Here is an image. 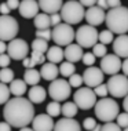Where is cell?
Returning a JSON list of instances; mask_svg holds the SVG:
<instances>
[{"label":"cell","mask_w":128,"mask_h":131,"mask_svg":"<svg viewBox=\"0 0 128 131\" xmlns=\"http://www.w3.org/2000/svg\"><path fill=\"white\" fill-rule=\"evenodd\" d=\"M45 57L43 52H39V51H32L30 54V65L32 68H34L36 65H43V63H45Z\"/></svg>","instance_id":"4dcf8cb0"},{"label":"cell","mask_w":128,"mask_h":131,"mask_svg":"<svg viewBox=\"0 0 128 131\" xmlns=\"http://www.w3.org/2000/svg\"><path fill=\"white\" fill-rule=\"evenodd\" d=\"M18 10H19L21 17L30 19V18H34L39 14L40 6H39V2H36V0H21Z\"/></svg>","instance_id":"2e32d148"},{"label":"cell","mask_w":128,"mask_h":131,"mask_svg":"<svg viewBox=\"0 0 128 131\" xmlns=\"http://www.w3.org/2000/svg\"><path fill=\"white\" fill-rule=\"evenodd\" d=\"M14 80V70L10 68H2L0 69V81L2 83H11Z\"/></svg>","instance_id":"1f68e13d"},{"label":"cell","mask_w":128,"mask_h":131,"mask_svg":"<svg viewBox=\"0 0 128 131\" xmlns=\"http://www.w3.org/2000/svg\"><path fill=\"white\" fill-rule=\"evenodd\" d=\"M19 32L17 19L11 15H0V40L11 41Z\"/></svg>","instance_id":"30bf717a"},{"label":"cell","mask_w":128,"mask_h":131,"mask_svg":"<svg viewBox=\"0 0 128 131\" xmlns=\"http://www.w3.org/2000/svg\"><path fill=\"white\" fill-rule=\"evenodd\" d=\"M19 131H34L33 128H30V127H22V128H19Z\"/></svg>","instance_id":"11a10c76"},{"label":"cell","mask_w":128,"mask_h":131,"mask_svg":"<svg viewBox=\"0 0 128 131\" xmlns=\"http://www.w3.org/2000/svg\"><path fill=\"white\" fill-rule=\"evenodd\" d=\"M10 11H11V10L7 6V3H2V4H0V13H2V15H8Z\"/></svg>","instance_id":"bcb514c9"},{"label":"cell","mask_w":128,"mask_h":131,"mask_svg":"<svg viewBox=\"0 0 128 131\" xmlns=\"http://www.w3.org/2000/svg\"><path fill=\"white\" fill-rule=\"evenodd\" d=\"M7 6L10 7V10H17L19 7V4H21V2L19 0H7Z\"/></svg>","instance_id":"f6af8a7d"},{"label":"cell","mask_w":128,"mask_h":131,"mask_svg":"<svg viewBox=\"0 0 128 131\" xmlns=\"http://www.w3.org/2000/svg\"><path fill=\"white\" fill-rule=\"evenodd\" d=\"M123 66V61L119 55L116 54H106L103 58H101V69L105 75L113 76L121 70Z\"/></svg>","instance_id":"7c38bea8"},{"label":"cell","mask_w":128,"mask_h":131,"mask_svg":"<svg viewBox=\"0 0 128 131\" xmlns=\"http://www.w3.org/2000/svg\"><path fill=\"white\" fill-rule=\"evenodd\" d=\"M26 81L21 80V79H14L11 83H10V91H11L13 95L15 97H22V95L26 93Z\"/></svg>","instance_id":"cb8c5ba5"},{"label":"cell","mask_w":128,"mask_h":131,"mask_svg":"<svg viewBox=\"0 0 128 131\" xmlns=\"http://www.w3.org/2000/svg\"><path fill=\"white\" fill-rule=\"evenodd\" d=\"M55 123L52 120V116L48 113H41V115L34 116L32 122V128L34 131H54Z\"/></svg>","instance_id":"5bb4252c"},{"label":"cell","mask_w":128,"mask_h":131,"mask_svg":"<svg viewBox=\"0 0 128 131\" xmlns=\"http://www.w3.org/2000/svg\"><path fill=\"white\" fill-rule=\"evenodd\" d=\"M95 109V116H97L98 120L101 122H113V120L117 119V116L120 115V106L116 102V100L112 98H101L98 100L97 105L94 106Z\"/></svg>","instance_id":"3957f363"},{"label":"cell","mask_w":128,"mask_h":131,"mask_svg":"<svg viewBox=\"0 0 128 131\" xmlns=\"http://www.w3.org/2000/svg\"><path fill=\"white\" fill-rule=\"evenodd\" d=\"M10 94H11L10 87L7 86L6 83H2V81H0V105H4L6 102L10 100Z\"/></svg>","instance_id":"d6a6232c"},{"label":"cell","mask_w":128,"mask_h":131,"mask_svg":"<svg viewBox=\"0 0 128 131\" xmlns=\"http://www.w3.org/2000/svg\"><path fill=\"white\" fill-rule=\"evenodd\" d=\"M108 4H109V10L116 8V7L121 6V0H108Z\"/></svg>","instance_id":"7dc6e473"},{"label":"cell","mask_w":128,"mask_h":131,"mask_svg":"<svg viewBox=\"0 0 128 131\" xmlns=\"http://www.w3.org/2000/svg\"><path fill=\"white\" fill-rule=\"evenodd\" d=\"M121 70L124 72V75L128 76V58H125L123 61V66H121Z\"/></svg>","instance_id":"816d5d0a"},{"label":"cell","mask_w":128,"mask_h":131,"mask_svg":"<svg viewBox=\"0 0 128 131\" xmlns=\"http://www.w3.org/2000/svg\"><path fill=\"white\" fill-rule=\"evenodd\" d=\"M11 57L8 54H0V68H7L10 65Z\"/></svg>","instance_id":"7bdbcfd3"},{"label":"cell","mask_w":128,"mask_h":131,"mask_svg":"<svg viewBox=\"0 0 128 131\" xmlns=\"http://www.w3.org/2000/svg\"><path fill=\"white\" fill-rule=\"evenodd\" d=\"M99 40V32L95 29V26L91 25H81L76 32V41L81 47L90 48L94 47Z\"/></svg>","instance_id":"52a82bcc"},{"label":"cell","mask_w":128,"mask_h":131,"mask_svg":"<svg viewBox=\"0 0 128 131\" xmlns=\"http://www.w3.org/2000/svg\"><path fill=\"white\" fill-rule=\"evenodd\" d=\"M105 19H106V13L101 7L92 6L88 10H85V21L88 22V25L98 26L101 24H103Z\"/></svg>","instance_id":"9a60e30c"},{"label":"cell","mask_w":128,"mask_h":131,"mask_svg":"<svg viewBox=\"0 0 128 131\" xmlns=\"http://www.w3.org/2000/svg\"><path fill=\"white\" fill-rule=\"evenodd\" d=\"M123 131H128V127H127V128H124V130H123Z\"/></svg>","instance_id":"6f0895ef"},{"label":"cell","mask_w":128,"mask_h":131,"mask_svg":"<svg viewBox=\"0 0 128 131\" xmlns=\"http://www.w3.org/2000/svg\"><path fill=\"white\" fill-rule=\"evenodd\" d=\"M97 2H98V0H80L81 4H83L84 7H88V8L92 7V6H95V4H97Z\"/></svg>","instance_id":"c3c4849f"},{"label":"cell","mask_w":128,"mask_h":131,"mask_svg":"<svg viewBox=\"0 0 128 131\" xmlns=\"http://www.w3.org/2000/svg\"><path fill=\"white\" fill-rule=\"evenodd\" d=\"M50 17H51V25L52 26H56V25H59V24H62V17L59 13L51 14Z\"/></svg>","instance_id":"ee69618b"},{"label":"cell","mask_w":128,"mask_h":131,"mask_svg":"<svg viewBox=\"0 0 128 131\" xmlns=\"http://www.w3.org/2000/svg\"><path fill=\"white\" fill-rule=\"evenodd\" d=\"M72 94V86L65 79H55L48 86V95L54 101H66Z\"/></svg>","instance_id":"9c48e42d"},{"label":"cell","mask_w":128,"mask_h":131,"mask_svg":"<svg viewBox=\"0 0 128 131\" xmlns=\"http://www.w3.org/2000/svg\"><path fill=\"white\" fill-rule=\"evenodd\" d=\"M123 108H124V111L128 113V95L124 97V100H123Z\"/></svg>","instance_id":"db71d44e"},{"label":"cell","mask_w":128,"mask_h":131,"mask_svg":"<svg viewBox=\"0 0 128 131\" xmlns=\"http://www.w3.org/2000/svg\"><path fill=\"white\" fill-rule=\"evenodd\" d=\"M3 116L6 122L11 124V127H15V128L26 127L34 119L33 102H30L29 98L26 100L24 97L11 98L4 104Z\"/></svg>","instance_id":"6da1fadb"},{"label":"cell","mask_w":128,"mask_h":131,"mask_svg":"<svg viewBox=\"0 0 128 131\" xmlns=\"http://www.w3.org/2000/svg\"><path fill=\"white\" fill-rule=\"evenodd\" d=\"M45 57H47L48 62L59 63V62H62L63 58H65V50H62L61 46H52V47L48 48Z\"/></svg>","instance_id":"603a6c76"},{"label":"cell","mask_w":128,"mask_h":131,"mask_svg":"<svg viewBox=\"0 0 128 131\" xmlns=\"http://www.w3.org/2000/svg\"><path fill=\"white\" fill-rule=\"evenodd\" d=\"M76 39V32L72 28V25L66 22H62L59 25L54 26L52 29V40L56 46H69Z\"/></svg>","instance_id":"8992f818"},{"label":"cell","mask_w":128,"mask_h":131,"mask_svg":"<svg viewBox=\"0 0 128 131\" xmlns=\"http://www.w3.org/2000/svg\"><path fill=\"white\" fill-rule=\"evenodd\" d=\"M97 124H98L97 120L92 119V117H85L84 122H83V127H84V130H87V131H92Z\"/></svg>","instance_id":"60d3db41"},{"label":"cell","mask_w":128,"mask_h":131,"mask_svg":"<svg viewBox=\"0 0 128 131\" xmlns=\"http://www.w3.org/2000/svg\"><path fill=\"white\" fill-rule=\"evenodd\" d=\"M84 52H83V47H81L80 44H69L66 46L65 48V58L66 61L69 62H79L81 58H83Z\"/></svg>","instance_id":"d6986e66"},{"label":"cell","mask_w":128,"mask_h":131,"mask_svg":"<svg viewBox=\"0 0 128 131\" xmlns=\"http://www.w3.org/2000/svg\"><path fill=\"white\" fill-rule=\"evenodd\" d=\"M33 24L36 26V29H50V26H51V17H50V14L39 13L34 17Z\"/></svg>","instance_id":"484cf974"},{"label":"cell","mask_w":128,"mask_h":131,"mask_svg":"<svg viewBox=\"0 0 128 131\" xmlns=\"http://www.w3.org/2000/svg\"><path fill=\"white\" fill-rule=\"evenodd\" d=\"M101 131H123V128L120 127L117 123H113V122H108L102 126V130Z\"/></svg>","instance_id":"b9f144b4"},{"label":"cell","mask_w":128,"mask_h":131,"mask_svg":"<svg viewBox=\"0 0 128 131\" xmlns=\"http://www.w3.org/2000/svg\"><path fill=\"white\" fill-rule=\"evenodd\" d=\"M7 54L15 61H24L29 54V44L24 39H14L7 46Z\"/></svg>","instance_id":"8fae6325"},{"label":"cell","mask_w":128,"mask_h":131,"mask_svg":"<svg viewBox=\"0 0 128 131\" xmlns=\"http://www.w3.org/2000/svg\"><path fill=\"white\" fill-rule=\"evenodd\" d=\"M101 130H102V124H97V126H95V128L92 130V131H101Z\"/></svg>","instance_id":"9f6ffc18"},{"label":"cell","mask_w":128,"mask_h":131,"mask_svg":"<svg viewBox=\"0 0 128 131\" xmlns=\"http://www.w3.org/2000/svg\"><path fill=\"white\" fill-rule=\"evenodd\" d=\"M61 17L63 22L69 24V25L79 24L83 21V18H85L84 6L77 0H69V2L63 3L61 8Z\"/></svg>","instance_id":"277c9868"},{"label":"cell","mask_w":128,"mask_h":131,"mask_svg":"<svg viewBox=\"0 0 128 131\" xmlns=\"http://www.w3.org/2000/svg\"><path fill=\"white\" fill-rule=\"evenodd\" d=\"M0 131H11V124L7 122H0Z\"/></svg>","instance_id":"f907efd6"},{"label":"cell","mask_w":128,"mask_h":131,"mask_svg":"<svg viewBox=\"0 0 128 131\" xmlns=\"http://www.w3.org/2000/svg\"><path fill=\"white\" fill-rule=\"evenodd\" d=\"M77 112H79V106L76 105V102H65V104L62 105V115L65 116V117H74V116L77 115Z\"/></svg>","instance_id":"4316f807"},{"label":"cell","mask_w":128,"mask_h":131,"mask_svg":"<svg viewBox=\"0 0 128 131\" xmlns=\"http://www.w3.org/2000/svg\"><path fill=\"white\" fill-rule=\"evenodd\" d=\"M36 37L44 39V40H51L52 39V30L50 29H37L36 30Z\"/></svg>","instance_id":"f35d334b"},{"label":"cell","mask_w":128,"mask_h":131,"mask_svg":"<svg viewBox=\"0 0 128 131\" xmlns=\"http://www.w3.org/2000/svg\"><path fill=\"white\" fill-rule=\"evenodd\" d=\"M105 24L109 30L117 35H125L128 32V7L120 6L110 8L106 13Z\"/></svg>","instance_id":"7a4b0ae2"},{"label":"cell","mask_w":128,"mask_h":131,"mask_svg":"<svg viewBox=\"0 0 128 131\" xmlns=\"http://www.w3.org/2000/svg\"><path fill=\"white\" fill-rule=\"evenodd\" d=\"M41 79V75L39 70H36L34 68H30V69H26L24 73V80L26 81L28 86H37L39 81Z\"/></svg>","instance_id":"d4e9b609"},{"label":"cell","mask_w":128,"mask_h":131,"mask_svg":"<svg viewBox=\"0 0 128 131\" xmlns=\"http://www.w3.org/2000/svg\"><path fill=\"white\" fill-rule=\"evenodd\" d=\"M32 50L33 51H39V52H47L48 51V41L44 40V39H40V37H36L33 41H32Z\"/></svg>","instance_id":"83f0119b"},{"label":"cell","mask_w":128,"mask_h":131,"mask_svg":"<svg viewBox=\"0 0 128 131\" xmlns=\"http://www.w3.org/2000/svg\"><path fill=\"white\" fill-rule=\"evenodd\" d=\"M108 90L113 98H124L128 95V76L113 75L108 80Z\"/></svg>","instance_id":"ba28073f"},{"label":"cell","mask_w":128,"mask_h":131,"mask_svg":"<svg viewBox=\"0 0 128 131\" xmlns=\"http://www.w3.org/2000/svg\"><path fill=\"white\" fill-rule=\"evenodd\" d=\"M95 59H97V57H95L92 52H85L83 55V58H81V61L85 66H92L95 63Z\"/></svg>","instance_id":"ab89813d"},{"label":"cell","mask_w":128,"mask_h":131,"mask_svg":"<svg viewBox=\"0 0 128 131\" xmlns=\"http://www.w3.org/2000/svg\"><path fill=\"white\" fill-rule=\"evenodd\" d=\"M83 83H84L83 76L77 75V73H74V75H72V76L69 77V84H70L73 88H80Z\"/></svg>","instance_id":"d590c367"},{"label":"cell","mask_w":128,"mask_h":131,"mask_svg":"<svg viewBox=\"0 0 128 131\" xmlns=\"http://www.w3.org/2000/svg\"><path fill=\"white\" fill-rule=\"evenodd\" d=\"M103 75L101 68H97V66H88L87 69L84 70L83 73V80L87 87L95 88L97 86L103 83Z\"/></svg>","instance_id":"4fadbf2b"},{"label":"cell","mask_w":128,"mask_h":131,"mask_svg":"<svg viewBox=\"0 0 128 131\" xmlns=\"http://www.w3.org/2000/svg\"><path fill=\"white\" fill-rule=\"evenodd\" d=\"M73 100L81 111H88L97 105V94L91 87H80L73 94Z\"/></svg>","instance_id":"5b68a950"},{"label":"cell","mask_w":128,"mask_h":131,"mask_svg":"<svg viewBox=\"0 0 128 131\" xmlns=\"http://www.w3.org/2000/svg\"><path fill=\"white\" fill-rule=\"evenodd\" d=\"M76 72V66H74L73 62H62L61 66H59V75H62L63 77H70L72 75H74Z\"/></svg>","instance_id":"f1b7e54d"},{"label":"cell","mask_w":128,"mask_h":131,"mask_svg":"<svg viewBox=\"0 0 128 131\" xmlns=\"http://www.w3.org/2000/svg\"><path fill=\"white\" fill-rule=\"evenodd\" d=\"M92 54H94L95 57H99V58H103V57L108 54V48H106L105 44L97 43L94 47H92Z\"/></svg>","instance_id":"e575fe53"},{"label":"cell","mask_w":128,"mask_h":131,"mask_svg":"<svg viewBox=\"0 0 128 131\" xmlns=\"http://www.w3.org/2000/svg\"><path fill=\"white\" fill-rule=\"evenodd\" d=\"M45 111H47V113H48L50 116L56 117V116H59V113H62V106L59 105L58 101H51V102L47 105Z\"/></svg>","instance_id":"f546056e"},{"label":"cell","mask_w":128,"mask_h":131,"mask_svg":"<svg viewBox=\"0 0 128 131\" xmlns=\"http://www.w3.org/2000/svg\"><path fill=\"white\" fill-rule=\"evenodd\" d=\"M54 131H81L80 123L73 117H63L55 123Z\"/></svg>","instance_id":"ac0fdd59"},{"label":"cell","mask_w":128,"mask_h":131,"mask_svg":"<svg viewBox=\"0 0 128 131\" xmlns=\"http://www.w3.org/2000/svg\"><path fill=\"white\" fill-rule=\"evenodd\" d=\"M113 32L112 30H109V29H106V30H102V32H99V41H101L102 44H110V43H113Z\"/></svg>","instance_id":"836d02e7"},{"label":"cell","mask_w":128,"mask_h":131,"mask_svg":"<svg viewBox=\"0 0 128 131\" xmlns=\"http://www.w3.org/2000/svg\"><path fill=\"white\" fill-rule=\"evenodd\" d=\"M40 75H41V77H43L44 80L52 81V80L58 79L59 68L56 66V63H52V62L43 63V65H41V69H40Z\"/></svg>","instance_id":"44dd1931"},{"label":"cell","mask_w":128,"mask_h":131,"mask_svg":"<svg viewBox=\"0 0 128 131\" xmlns=\"http://www.w3.org/2000/svg\"><path fill=\"white\" fill-rule=\"evenodd\" d=\"M95 94H97V97H101V98H105L106 95L109 94V90H108V84H99V86H97L94 88Z\"/></svg>","instance_id":"8d00e7d4"},{"label":"cell","mask_w":128,"mask_h":131,"mask_svg":"<svg viewBox=\"0 0 128 131\" xmlns=\"http://www.w3.org/2000/svg\"><path fill=\"white\" fill-rule=\"evenodd\" d=\"M45 97H47L45 88L39 86V84L37 86H32L29 93H28V98H29L30 102H33V104H41V102L45 100Z\"/></svg>","instance_id":"7402d4cb"},{"label":"cell","mask_w":128,"mask_h":131,"mask_svg":"<svg viewBox=\"0 0 128 131\" xmlns=\"http://www.w3.org/2000/svg\"><path fill=\"white\" fill-rule=\"evenodd\" d=\"M97 6H98V7H101V8H103L105 11H106V10H109L108 0H98V2H97Z\"/></svg>","instance_id":"681fc988"},{"label":"cell","mask_w":128,"mask_h":131,"mask_svg":"<svg viewBox=\"0 0 128 131\" xmlns=\"http://www.w3.org/2000/svg\"><path fill=\"white\" fill-rule=\"evenodd\" d=\"M7 51V44L3 40H0V54H6Z\"/></svg>","instance_id":"f5cc1de1"},{"label":"cell","mask_w":128,"mask_h":131,"mask_svg":"<svg viewBox=\"0 0 128 131\" xmlns=\"http://www.w3.org/2000/svg\"><path fill=\"white\" fill-rule=\"evenodd\" d=\"M116 122H117V124L121 127V128H127V127H128V113L127 112L120 113V115L117 116Z\"/></svg>","instance_id":"74e56055"},{"label":"cell","mask_w":128,"mask_h":131,"mask_svg":"<svg viewBox=\"0 0 128 131\" xmlns=\"http://www.w3.org/2000/svg\"><path fill=\"white\" fill-rule=\"evenodd\" d=\"M113 52L120 58H128V35H119L114 39Z\"/></svg>","instance_id":"e0dca14e"},{"label":"cell","mask_w":128,"mask_h":131,"mask_svg":"<svg viewBox=\"0 0 128 131\" xmlns=\"http://www.w3.org/2000/svg\"><path fill=\"white\" fill-rule=\"evenodd\" d=\"M39 6H40V10L45 14H55L58 11H61L63 2L62 0H37Z\"/></svg>","instance_id":"ffe728a7"}]
</instances>
